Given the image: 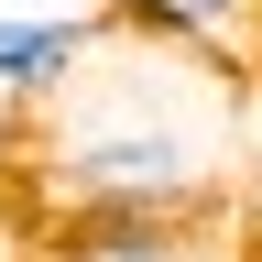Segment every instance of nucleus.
Listing matches in <instances>:
<instances>
[{"instance_id": "nucleus-1", "label": "nucleus", "mask_w": 262, "mask_h": 262, "mask_svg": "<svg viewBox=\"0 0 262 262\" xmlns=\"http://www.w3.org/2000/svg\"><path fill=\"white\" fill-rule=\"evenodd\" d=\"M55 131L33 142V196L66 219H196L229 175V77L186 55H88L55 98Z\"/></svg>"}, {"instance_id": "nucleus-2", "label": "nucleus", "mask_w": 262, "mask_h": 262, "mask_svg": "<svg viewBox=\"0 0 262 262\" xmlns=\"http://www.w3.org/2000/svg\"><path fill=\"white\" fill-rule=\"evenodd\" d=\"M98 22L131 33V44H153V55L208 66V77H229V66L262 55V0H110Z\"/></svg>"}, {"instance_id": "nucleus-4", "label": "nucleus", "mask_w": 262, "mask_h": 262, "mask_svg": "<svg viewBox=\"0 0 262 262\" xmlns=\"http://www.w3.org/2000/svg\"><path fill=\"white\" fill-rule=\"evenodd\" d=\"M44 262H219V208H196V219H55Z\"/></svg>"}, {"instance_id": "nucleus-3", "label": "nucleus", "mask_w": 262, "mask_h": 262, "mask_svg": "<svg viewBox=\"0 0 262 262\" xmlns=\"http://www.w3.org/2000/svg\"><path fill=\"white\" fill-rule=\"evenodd\" d=\"M98 33H110L98 11H11V22H0V98L44 110V98L98 55Z\"/></svg>"}]
</instances>
